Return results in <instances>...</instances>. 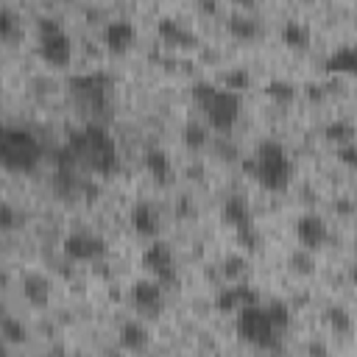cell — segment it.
<instances>
[{
  "label": "cell",
  "mask_w": 357,
  "mask_h": 357,
  "mask_svg": "<svg viewBox=\"0 0 357 357\" xmlns=\"http://www.w3.org/2000/svg\"><path fill=\"white\" fill-rule=\"evenodd\" d=\"M64 145L75 156V162L84 170L95 173V176H112L120 167L117 145H114L112 134L106 131V126L98 123V120H89L81 128H73L67 134V142Z\"/></svg>",
  "instance_id": "obj_1"
},
{
  "label": "cell",
  "mask_w": 357,
  "mask_h": 357,
  "mask_svg": "<svg viewBox=\"0 0 357 357\" xmlns=\"http://www.w3.org/2000/svg\"><path fill=\"white\" fill-rule=\"evenodd\" d=\"M45 151L39 137L25 128V126H14L6 123L0 131V162L6 170L11 173H33L42 162Z\"/></svg>",
  "instance_id": "obj_2"
},
{
  "label": "cell",
  "mask_w": 357,
  "mask_h": 357,
  "mask_svg": "<svg viewBox=\"0 0 357 357\" xmlns=\"http://www.w3.org/2000/svg\"><path fill=\"white\" fill-rule=\"evenodd\" d=\"M254 159H257V173L254 178L271 190V192H282L287 184H290V176H293V165H290V156L284 151L282 142L276 139H262L254 151Z\"/></svg>",
  "instance_id": "obj_3"
},
{
  "label": "cell",
  "mask_w": 357,
  "mask_h": 357,
  "mask_svg": "<svg viewBox=\"0 0 357 357\" xmlns=\"http://www.w3.org/2000/svg\"><path fill=\"white\" fill-rule=\"evenodd\" d=\"M234 329H237V337L257 346V349H265V351H279V337L282 332L273 326L268 310L262 304H248V307H240L237 310V321H234Z\"/></svg>",
  "instance_id": "obj_4"
},
{
  "label": "cell",
  "mask_w": 357,
  "mask_h": 357,
  "mask_svg": "<svg viewBox=\"0 0 357 357\" xmlns=\"http://www.w3.org/2000/svg\"><path fill=\"white\" fill-rule=\"evenodd\" d=\"M73 98L92 114H106L109 109V95H112V75L109 73H100V70H92V73H78V75H70L67 81Z\"/></svg>",
  "instance_id": "obj_5"
},
{
  "label": "cell",
  "mask_w": 357,
  "mask_h": 357,
  "mask_svg": "<svg viewBox=\"0 0 357 357\" xmlns=\"http://www.w3.org/2000/svg\"><path fill=\"white\" fill-rule=\"evenodd\" d=\"M36 36H39V56L50 67H67L73 59V42L64 33V28L53 17L36 20Z\"/></svg>",
  "instance_id": "obj_6"
},
{
  "label": "cell",
  "mask_w": 357,
  "mask_h": 357,
  "mask_svg": "<svg viewBox=\"0 0 357 357\" xmlns=\"http://www.w3.org/2000/svg\"><path fill=\"white\" fill-rule=\"evenodd\" d=\"M240 92L234 89H226V86H215V92L201 103V112L206 114V123L220 131V134H229L234 128V123L240 120Z\"/></svg>",
  "instance_id": "obj_7"
},
{
  "label": "cell",
  "mask_w": 357,
  "mask_h": 357,
  "mask_svg": "<svg viewBox=\"0 0 357 357\" xmlns=\"http://www.w3.org/2000/svg\"><path fill=\"white\" fill-rule=\"evenodd\" d=\"M142 265H145V271H148L162 287H176V284H178V271H176L173 251H170L167 243L153 240V243L142 251Z\"/></svg>",
  "instance_id": "obj_8"
},
{
  "label": "cell",
  "mask_w": 357,
  "mask_h": 357,
  "mask_svg": "<svg viewBox=\"0 0 357 357\" xmlns=\"http://www.w3.org/2000/svg\"><path fill=\"white\" fill-rule=\"evenodd\" d=\"M61 248H64V254H67L70 259H75V262H95V259L106 257V243H103V237H98V234H92V231H73V234H67L64 243H61Z\"/></svg>",
  "instance_id": "obj_9"
},
{
  "label": "cell",
  "mask_w": 357,
  "mask_h": 357,
  "mask_svg": "<svg viewBox=\"0 0 357 357\" xmlns=\"http://www.w3.org/2000/svg\"><path fill=\"white\" fill-rule=\"evenodd\" d=\"M131 304L137 312L153 318L162 312V304H165V287L156 282V279H139L131 284Z\"/></svg>",
  "instance_id": "obj_10"
},
{
  "label": "cell",
  "mask_w": 357,
  "mask_h": 357,
  "mask_svg": "<svg viewBox=\"0 0 357 357\" xmlns=\"http://www.w3.org/2000/svg\"><path fill=\"white\" fill-rule=\"evenodd\" d=\"M296 237H298V243H301L304 248H310V251L321 248V245L329 240L326 220H324L321 215H315V212L301 215V218L296 220Z\"/></svg>",
  "instance_id": "obj_11"
},
{
  "label": "cell",
  "mask_w": 357,
  "mask_h": 357,
  "mask_svg": "<svg viewBox=\"0 0 357 357\" xmlns=\"http://www.w3.org/2000/svg\"><path fill=\"white\" fill-rule=\"evenodd\" d=\"M248 304H259V296L251 284H231V287H220L215 296V310L218 312H237L240 307Z\"/></svg>",
  "instance_id": "obj_12"
},
{
  "label": "cell",
  "mask_w": 357,
  "mask_h": 357,
  "mask_svg": "<svg viewBox=\"0 0 357 357\" xmlns=\"http://www.w3.org/2000/svg\"><path fill=\"white\" fill-rule=\"evenodd\" d=\"M134 39H137V31H134V25H131L128 20H112V22H106V28H103V42H106V47H109L112 53L128 50V47L134 45Z\"/></svg>",
  "instance_id": "obj_13"
},
{
  "label": "cell",
  "mask_w": 357,
  "mask_h": 357,
  "mask_svg": "<svg viewBox=\"0 0 357 357\" xmlns=\"http://www.w3.org/2000/svg\"><path fill=\"white\" fill-rule=\"evenodd\" d=\"M156 33L165 45H173V47H195L198 45V36L192 31H187L184 25H178L176 20H170V17H162L156 22Z\"/></svg>",
  "instance_id": "obj_14"
},
{
  "label": "cell",
  "mask_w": 357,
  "mask_h": 357,
  "mask_svg": "<svg viewBox=\"0 0 357 357\" xmlns=\"http://www.w3.org/2000/svg\"><path fill=\"white\" fill-rule=\"evenodd\" d=\"M20 287H22L25 301L33 304V307H45L50 301V279L45 273H33V271L25 273L22 282H20Z\"/></svg>",
  "instance_id": "obj_15"
},
{
  "label": "cell",
  "mask_w": 357,
  "mask_h": 357,
  "mask_svg": "<svg viewBox=\"0 0 357 357\" xmlns=\"http://www.w3.org/2000/svg\"><path fill=\"white\" fill-rule=\"evenodd\" d=\"M131 226L142 237H156L159 234V212L148 201H139L131 209Z\"/></svg>",
  "instance_id": "obj_16"
},
{
  "label": "cell",
  "mask_w": 357,
  "mask_h": 357,
  "mask_svg": "<svg viewBox=\"0 0 357 357\" xmlns=\"http://www.w3.org/2000/svg\"><path fill=\"white\" fill-rule=\"evenodd\" d=\"M326 70L329 73H343V75H357V45H343L326 56Z\"/></svg>",
  "instance_id": "obj_17"
},
{
  "label": "cell",
  "mask_w": 357,
  "mask_h": 357,
  "mask_svg": "<svg viewBox=\"0 0 357 357\" xmlns=\"http://www.w3.org/2000/svg\"><path fill=\"white\" fill-rule=\"evenodd\" d=\"M223 220L234 229H243V226H251V209H248V201L243 195H229L223 201Z\"/></svg>",
  "instance_id": "obj_18"
},
{
  "label": "cell",
  "mask_w": 357,
  "mask_h": 357,
  "mask_svg": "<svg viewBox=\"0 0 357 357\" xmlns=\"http://www.w3.org/2000/svg\"><path fill=\"white\" fill-rule=\"evenodd\" d=\"M151 343V335L148 329L139 324V321H126L120 326V346L128 349V351H145Z\"/></svg>",
  "instance_id": "obj_19"
},
{
  "label": "cell",
  "mask_w": 357,
  "mask_h": 357,
  "mask_svg": "<svg viewBox=\"0 0 357 357\" xmlns=\"http://www.w3.org/2000/svg\"><path fill=\"white\" fill-rule=\"evenodd\" d=\"M145 167H148V173H151L159 184H167L170 176H173L170 156H167L165 151H159V148H148V151H145Z\"/></svg>",
  "instance_id": "obj_20"
},
{
  "label": "cell",
  "mask_w": 357,
  "mask_h": 357,
  "mask_svg": "<svg viewBox=\"0 0 357 357\" xmlns=\"http://www.w3.org/2000/svg\"><path fill=\"white\" fill-rule=\"evenodd\" d=\"M226 25H229V33L243 39V42H251V39L259 36V22L254 17H248V14H231Z\"/></svg>",
  "instance_id": "obj_21"
},
{
  "label": "cell",
  "mask_w": 357,
  "mask_h": 357,
  "mask_svg": "<svg viewBox=\"0 0 357 357\" xmlns=\"http://www.w3.org/2000/svg\"><path fill=\"white\" fill-rule=\"evenodd\" d=\"M282 39H284V45H287V47L304 50V47L310 45V31H307L301 22H296V20H287V22L282 25Z\"/></svg>",
  "instance_id": "obj_22"
},
{
  "label": "cell",
  "mask_w": 357,
  "mask_h": 357,
  "mask_svg": "<svg viewBox=\"0 0 357 357\" xmlns=\"http://www.w3.org/2000/svg\"><path fill=\"white\" fill-rule=\"evenodd\" d=\"M324 321L329 324V329H332L335 335H349V332H351V315H349V312H346V307H340V304L326 307Z\"/></svg>",
  "instance_id": "obj_23"
},
{
  "label": "cell",
  "mask_w": 357,
  "mask_h": 357,
  "mask_svg": "<svg viewBox=\"0 0 357 357\" xmlns=\"http://www.w3.org/2000/svg\"><path fill=\"white\" fill-rule=\"evenodd\" d=\"M324 134H326L329 142H335V145H346V142H354L357 128H354L349 120H332V123L324 128Z\"/></svg>",
  "instance_id": "obj_24"
},
{
  "label": "cell",
  "mask_w": 357,
  "mask_h": 357,
  "mask_svg": "<svg viewBox=\"0 0 357 357\" xmlns=\"http://www.w3.org/2000/svg\"><path fill=\"white\" fill-rule=\"evenodd\" d=\"M287 265L298 273V276H310V273H315V257H312V251L310 248H296L290 257H287Z\"/></svg>",
  "instance_id": "obj_25"
},
{
  "label": "cell",
  "mask_w": 357,
  "mask_h": 357,
  "mask_svg": "<svg viewBox=\"0 0 357 357\" xmlns=\"http://www.w3.org/2000/svg\"><path fill=\"white\" fill-rule=\"evenodd\" d=\"M0 332H3V340H6L8 346H22V343H25V337H28V332H25L22 321H17V318H11V315H3Z\"/></svg>",
  "instance_id": "obj_26"
},
{
  "label": "cell",
  "mask_w": 357,
  "mask_h": 357,
  "mask_svg": "<svg viewBox=\"0 0 357 357\" xmlns=\"http://www.w3.org/2000/svg\"><path fill=\"white\" fill-rule=\"evenodd\" d=\"M181 139H184V145L190 151H201L206 145V126H201L198 120H190L184 126V131H181Z\"/></svg>",
  "instance_id": "obj_27"
},
{
  "label": "cell",
  "mask_w": 357,
  "mask_h": 357,
  "mask_svg": "<svg viewBox=\"0 0 357 357\" xmlns=\"http://www.w3.org/2000/svg\"><path fill=\"white\" fill-rule=\"evenodd\" d=\"M268 315H271V321H273V326L279 329V332H284L287 326H290V321H293V312H290V304H284V301H279V298H273V301H268Z\"/></svg>",
  "instance_id": "obj_28"
},
{
  "label": "cell",
  "mask_w": 357,
  "mask_h": 357,
  "mask_svg": "<svg viewBox=\"0 0 357 357\" xmlns=\"http://www.w3.org/2000/svg\"><path fill=\"white\" fill-rule=\"evenodd\" d=\"M265 95L271 98V100H276V103H290L293 98H296V86L290 84V81H268V86H265Z\"/></svg>",
  "instance_id": "obj_29"
},
{
  "label": "cell",
  "mask_w": 357,
  "mask_h": 357,
  "mask_svg": "<svg viewBox=\"0 0 357 357\" xmlns=\"http://www.w3.org/2000/svg\"><path fill=\"white\" fill-rule=\"evenodd\" d=\"M245 271H248V262H245V257H240V254H229V257L223 259V265H220V273H223L226 279H240Z\"/></svg>",
  "instance_id": "obj_30"
},
{
  "label": "cell",
  "mask_w": 357,
  "mask_h": 357,
  "mask_svg": "<svg viewBox=\"0 0 357 357\" xmlns=\"http://www.w3.org/2000/svg\"><path fill=\"white\" fill-rule=\"evenodd\" d=\"M248 84H251V78H248L245 70H226V73H223V86H226V89L243 92V89H248Z\"/></svg>",
  "instance_id": "obj_31"
},
{
  "label": "cell",
  "mask_w": 357,
  "mask_h": 357,
  "mask_svg": "<svg viewBox=\"0 0 357 357\" xmlns=\"http://www.w3.org/2000/svg\"><path fill=\"white\" fill-rule=\"evenodd\" d=\"M14 28H17V17H14V11L8 6H3L0 8V36L8 42L14 36Z\"/></svg>",
  "instance_id": "obj_32"
},
{
  "label": "cell",
  "mask_w": 357,
  "mask_h": 357,
  "mask_svg": "<svg viewBox=\"0 0 357 357\" xmlns=\"http://www.w3.org/2000/svg\"><path fill=\"white\" fill-rule=\"evenodd\" d=\"M237 240L245 245V251H259V234H257L254 223H251V226H243V229H237Z\"/></svg>",
  "instance_id": "obj_33"
},
{
  "label": "cell",
  "mask_w": 357,
  "mask_h": 357,
  "mask_svg": "<svg viewBox=\"0 0 357 357\" xmlns=\"http://www.w3.org/2000/svg\"><path fill=\"white\" fill-rule=\"evenodd\" d=\"M337 159H340L343 165H349L351 170H357V142L337 145Z\"/></svg>",
  "instance_id": "obj_34"
},
{
  "label": "cell",
  "mask_w": 357,
  "mask_h": 357,
  "mask_svg": "<svg viewBox=\"0 0 357 357\" xmlns=\"http://www.w3.org/2000/svg\"><path fill=\"white\" fill-rule=\"evenodd\" d=\"M17 226V215H14V206L8 204V201H3L0 204V229L3 231H11Z\"/></svg>",
  "instance_id": "obj_35"
},
{
  "label": "cell",
  "mask_w": 357,
  "mask_h": 357,
  "mask_svg": "<svg viewBox=\"0 0 357 357\" xmlns=\"http://www.w3.org/2000/svg\"><path fill=\"white\" fill-rule=\"evenodd\" d=\"M198 8L204 14H215L218 11V0H198Z\"/></svg>",
  "instance_id": "obj_36"
},
{
  "label": "cell",
  "mask_w": 357,
  "mask_h": 357,
  "mask_svg": "<svg viewBox=\"0 0 357 357\" xmlns=\"http://www.w3.org/2000/svg\"><path fill=\"white\" fill-rule=\"evenodd\" d=\"M307 351H310V354H326V346L315 340V343H307Z\"/></svg>",
  "instance_id": "obj_37"
},
{
  "label": "cell",
  "mask_w": 357,
  "mask_h": 357,
  "mask_svg": "<svg viewBox=\"0 0 357 357\" xmlns=\"http://www.w3.org/2000/svg\"><path fill=\"white\" fill-rule=\"evenodd\" d=\"M337 212H343V215H349V212H351V204H349V198H340V201H337Z\"/></svg>",
  "instance_id": "obj_38"
},
{
  "label": "cell",
  "mask_w": 357,
  "mask_h": 357,
  "mask_svg": "<svg viewBox=\"0 0 357 357\" xmlns=\"http://www.w3.org/2000/svg\"><path fill=\"white\" fill-rule=\"evenodd\" d=\"M349 279L357 284V265H351V271H349Z\"/></svg>",
  "instance_id": "obj_39"
},
{
  "label": "cell",
  "mask_w": 357,
  "mask_h": 357,
  "mask_svg": "<svg viewBox=\"0 0 357 357\" xmlns=\"http://www.w3.org/2000/svg\"><path fill=\"white\" fill-rule=\"evenodd\" d=\"M234 3H245V6H251V0H234Z\"/></svg>",
  "instance_id": "obj_40"
}]
</instances>
